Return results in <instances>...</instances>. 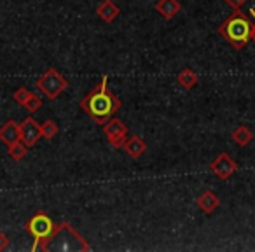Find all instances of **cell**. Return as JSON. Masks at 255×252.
<instances>
[{"mask_svg":"<svg viewBox=\"0 0 255 252\" xmlns=\"http://www.w3.org/2000/svg\"><path fill=\"white\" fill-rule=\"evenodd\" d=\"M81 109L98 124H105L112 117V114L121 109V100L109 91L107 75H103L102 82L81 100Z\"/></svg>","mask_w":255,"mask_h":252,"instance_id":"1","label":"cell"},{"mask_svg":"<svg viewBox=\"0 0 255 252\" xmlns=\"http://www.w3.org/2000/svg\"><path fill=\"white\" fill-rule=\"evenodd\" d=\"M219 33L227 42L233 44V47L243 49V47L254 39V25H252L250 19L238 9L233 16H229V18L219 26Z\"/></svg>","mask_w":255,"mask_h":252,"instance_id":"2","label":"cell"},{"mask_svg":"<svg viewBox=\"0 0 255 252\" xmlns=\"http://www.w3.org/2000/svg\"><path fill=\"white\" fill-rule=\"evenodd\" d=\"M42 251H89V245L81 235H77L67 223L60 224L42 245Z\"/></svg>","mask_w":255,"mask_h":252,"instance_id":"3","label":"cell"},{"mask_svg":"<svg viewBox=\"0 0 255 252\" xmlns=\"http://www.w3.org/2000/svg\"><path fill=\"white\" fill-rule=\"evenodd\" d=\"M67 88H68L67 79L56 68H47L44 72V75H40L39 81H37V89L49 100H56Z\"/></svg>","mask_w":255,"mask_h":252,"instance_id":"4","label":"cell"},{"mask_svg":"<svg viewBox=\"0 0 255 252\" xmlns=\"http://www.w3.org/2000/svg\"><path fill=\"white\" fill-rule=\"evenodd\" d=\"M54 230H56V226H54L53 219L44 212H37L35 216L26 223V231L33 237L35 245L46 244V242L49 240L51 235L54 233ZM42 245H40V247H42ZM39 249H37V251H39Z\"/></svg>","mask_w":255,"mask_h":252,"instance_id":"5","label":"cell"},{"mask_svg":"<svg viewBox=\"0 0 255 252\" xmlns=\"http://www.w3.org/2000/svg\"><path fill=\"white\" fill-rule=\"evenodd\" d=\"M103 133H105L109 144L114 149H121L126 142V133H128V126L119 119V117H110L105 124H103Z\"/></svg>","mask_w":255,"mask_h":252,"instance_id":"6","label":"cell"},{"mask_svg":"<svg viewBox=\"0 0 255 252\" xmlns=\"http://www.w3.org/2000/svg\"><path fill=\"white\" fill-rule=\"evenodd\" d=\"M210 170L220 179H229L238 170V165L227 153H220L210 165Z\"/></svg>","mask_w":255,"mask_h":252,"instance_id":"7","label":"cell"},{"mask_svg":"<svg viewBox=\"0 0 255 252\" xmlns=\"http://www.w3.org/2000/svg\"><path fill=\"white\" fill-rule=\"evenodd\" d=\"M19 135H21V142L26 147H33L37 144V140L42 137L40 133V124L37 123L33 117H26L21 124H19Z\"/></svg>","mask_w":255,"mask_h":252,"instance_id":"8","label":"cell"},{"mask_svg":"<svg viewBox=\"0 0 255 252\" xmlns=\"http://www.w3.org/2000/svg\"><path fill=\"white\" fill-rule=\"evenodd\" d=\"M21 135H19V124L16 121H7V123L0 128V142L5 144V146H12V144L19 142Z\"/></svg>","mask_w":255,"mask_h":252,"instance_id":"9","label":"cell"},{"mask_svg":"<svg viewBox=\"0 0 255 252\" xmlns=\"http://www.w3.org/2000/svg\"><path fill=\"white\" fill-rule=\"evenodd\" d=\"M123 149L126 151V154L129 158H133V160H138V158L147 151V144H145V140H143L142 137L133 135V137H129V139H126Z\"/></svg>","mask_w":255,"mask_h":252,"instance_id":"10","label":"cell"},{"mask_svg":"<svg viewBox=\"0 0 255 252\" xmlns=\"http://www.w3.org/2000/svg\"><path fill=\"white\" fill-rule=\"evenodd\" d=\"M119 14H121V9L114 0H103L102 4L98 5V9H96V16L100 19H103L105 23H112Z\"/></svg>","mask_w":255,"mask_h":252,"instance_id":"11","label":"cell"},{"mask_svg":"<svg viewBox=\"0 0 255 252\" xmlns=\"http://www.w3.org/2000/svg\"><path fill=\"white\" fill-rule=\"evenodd\" d=\"M219 205H220V200H219V196H217L215 193L205 191V193H201V195H199V198H198V207H199V209H201L205 214H212L213 210L219 209Z\"/></svg>","mask_w":255,"mask_h":252,"instance_id":"12","label":"cell"},{"mask_svg":"<svg viewBox=\"0 0 255 252\" xmlns=\"http://www.w3.org/2000/svg\"><path fill=\"white\" fill-rule=\"evenodd\" d=\"M156 9L164 19H171L175 14H178L182 9L178 0H159L156 4Z\"/></svg>","mask_w":255,"mask_h":252,"instance_id":"13","label":"cell"},{"mask_svg":"<svg viewBox=\"0 0 255 252\" xmlns=\"http://www.w3.org/2000/svg\"><path fill=\"white\" fill-rule=\"evenodd\" d=\"M233 140L236 146L240 147H247L248 144L254 140V133L250 132V128L248 126H245V124H240L236 130L233 132Z\"/></svg>","mask_w":255,"mask_h":252,"instance_id":"14","label":"cell"},{"mask_svg":"<svg viewBox=\"0 0 255 252\" xmlns=\"http://www.w3.org/2000/svg\"><path fill=\"white\" fill-rule=\"evenodd\" d=\"M177 81H178V86H182L184 89H192L196 84H198L199 77L194 70H191V68H184V70L178 74Z\"/></svg>","mask_w":255,"mask_h":252,"instance_id":"15","label":"cell"},{"mask_svg":"<svg viewBox=\"0 0 255 252\" xmlns=\"http://www.w3.org/2000/svg\"><path fill=\"white\" fill-rule=\"evenodd\" d=\"M40 133H42V137L47 140L54 139V137L58 135V124L51 119L44 121V124H40Z\"/></svg>","mask_w":255,"mask_h":252,"instance_id":"16","label":"cell"},{"mask_svg":"<svg viewBox=\"0 0 255 252\" xmlns=\"http://www.w3.org/2000/svg\"><path fill=\"white\" fill-rule=\"evenodd\" d=\"M26 149L28 147L25 146V144L19 140V142H16V144H12V146H9V156L12 158L14 161H21L23 158L26 156Z\"/></svg>","mask_w":255,"mask_h":252,"instance_id":"17","label":"cell"},{"mask_svg":"<svg viewBox=\"0 0 255 252\" xmlns=\"http://www.w3.org/2000/svg\"><path fill=\"white\" fill-rule=\"evenodd\" d=\"M32 96V91H28L26 88H19L14 91V95H12V98H14L16 103H19V105H25L26 102H28V98Z\"/></svg>","mask_w":255,"mask_h":252,"instance_id":"18","label":"cell"},{"mask_svg":"<svg viewBox=\"0 0 255 252\" xmlns=\"http://www.w3.org/2000/svg\"><path fill=\"white\" fill-rule=\"evenodd\" d=\"M40 105H42V100H40L39 96L33 95V93H32V96L28 98V102H26L23 107H25L26 110H30V112H37V110L40 109Z\"/></svg>","mask_w":255,"mask_h":252,"instance_id":"19","label":"cell"},{"mask_svg":"<svg viewBox=\"0 0 255 252\" xmlns=\"http://www.w3.org/2000/svg\"><path fill=\"white\" fill-rule=\"evenodd\" d=\"M224 2H226V4L229 5V7H233L234 11H238V9H240L241 5H243L245 2H247V0H224Z\"/></svg>","mask_w":255,"mask_h":252,"instance_id":"20","label":"cell"},{"mask_svg":"<svg viewBox=\"0 0 255 252\" xmlns=\"http://www.w3.org/2000/svg\"><path fill=\"white\" fill-rule=\"evenodd\" d=\"M7 245H9V238L5 237L2 231H0V251H5V249H7Z\"/></svg>","mask_w":255,"mask_h":252,"instance_id":"21","label":"cell"},{"mask_svg":"<svg viewBox=\"0 0 255 252\" xmlns=\"http://www.w3.org/2000/svg\"><path fill=\"white\" fill-rule=\"evenodd\" d=\"M248 14H250L252 18H254V21H255V9L254 7H252L250 11H248ZM254 39H255V28H254Z\"/></svg>","mask_w":255,"mask_h":252,"instance_id":"22","label":"cell"}]
</instances>
